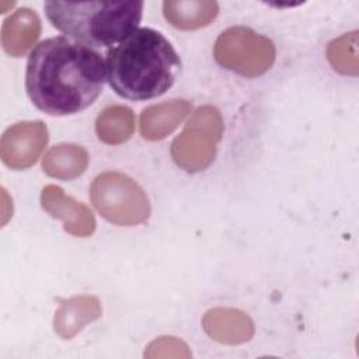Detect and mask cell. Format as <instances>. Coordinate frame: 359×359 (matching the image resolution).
Listing matches in <instances>:
<instances>
[{
	"instance_id": "cell-1",
	"label": "cell",
	"mask_w": 359,
	"mask_h": 359,
	"mask_svg": "<svg viewBox=\"0 0 359 359\" xmlns=\"http://www.w3.org/2000/svg\"><path fill=\"white\" fill-rule=\"evenodd\" d=\"M107 69L98 52L65 36L42 41L27 62L25 87L34 105L48 115H73L101 94Z\"/></svg>"
},
{
	"instance_id": "cell-4",
	"label": "cell",
	"mask_w": 359,
	"mask_h": 359,
	"mask_svg": "<svg viewBox=\"0 0 359 359\" xmlns=\"http://www.w3.org/2000/svg\"><path fill=\"white\" fill-rule=\"evenodd\" d=\"M90 195L100 215L118 226L140 224L150 215V203L144 191L122 172L100 174L91 184Z\"/></svg>"
},
{
	"instance_id": "cell-7",
	"label": "cell",
	"mask_w": 359,
	"mask_h": 359,
	"mask_svg": "<svg viewBox=\"0 0 359 359\" xmlns=\"http://www.w3.org/2000/svg\"><path fill=\"white\" fill-rule=\"evenodd\" d=\"M48 143V129L42 121L18 122L0 140V157L13 170L31 167Z\"/></svg>"
},
{
	"instance_id": "cell-12",
	"label": "cell",
	"mask_w": 359,
	"mask_h": 359,
	"mask_svg": "<svg viewBox=\"0 0 359 359\" xmlns=\"http://www.w3.org/2000/svg\"><path fill=\"white\" fill-rule=\"evenodd\" d=\"M191 104L185 100H171L147 107L140 116V133L146 140L167 137L188 115Z\"/></svg>"
},
{
	"instance_id": "cell-13",
	"label": "cell",
	"mask_w": 359,
	"mask_h": 359,
	"mask_svg": "<svg viewBox=\"0 0 359 359\" xmlns=\"http://www.w3.org/2000/svg\"><path fill=\"white\" fill-rule=\"evenodd\" d=\"M163 11L172 27L178 29H198L215 20L219 6L210 0L164 1Z\"/></svg>"
},
{
	"instance_id": "cell-8",
	"label": "cell",
	"mask_w": 359,
	"mask_h": 359,
	"mask_svg": "<svg viewBox=\"0 0 359 359\" xmlns=\"http://www.w3.org/2000/svg\"><path fill=\"white\" fill-rule=\"evenodd\" d=\"M42 208L55 219L63 222L67 233L76 237L91 236L95 230V219L91 210L81 202L65 195L56 185H46L41 192Z\"/></svg>"
},
{
	"instance_id": "cell-5",
	"label": "cell",
	"mask_w": 359,
	"mask_h": 359,
	"mask_svg": "<svg viewBox=\"0 0 359 359\" xmlns=\"http://www.w3.org/2000/svg\"><path fill=\"white\" fill-rule=\"evenodd\" d=\"M222 133L223 121L219 109L212 105L198 108L171 144L174 161L191 172L206 168L215 158Z\"/></svg>"
},
{
	"instance_id": "cell-2",
	"label": "cell",
	"mask_w": 359,
	"mask_h": 359,
	"mask_svg": "<svg viewBox=\"0 0 359 359\" xmlns=\"http://www.w3.org/2000/svg\"><path fill=\"white\" fill-rule=\"evenodd\" d=\"M105 69L118 95L146 101L163 95L174 84L181 60L158 31L139 28L108 50Z\"/></svg>"
},
{
	"instance_id": "cell-16",
	"label": "cell",
	"mask_w": 359,
	"mask_h": 359,
	"mask_svg": "<svg viewBox=\"0 0 359 359\" xmlns=\"http://www.w3.org/2000/svg\"><path fill=\"white\" fill-rule=\"evenodd\" d=\"M327 57L331 66L342 74H358V32L352 31L330 42Z\"/></svg>"
},
{
	"instance_id": "cell-6",
	"label": "cell",
	"mask_w": 359,
	"mask_h": 359,
	"mask_svg": "<svg viewBox=\"0 0 359 359\" xmlns=\"http://www.w3.org/2000/svg\"><path fill=\"white\" fill-rule=\"evenodd\" d=\"M216 62L241 76L264 74L275 60L273 42L247 27H231L222 32L215 43Z\"/></svg>"
},
{
	"instance_id": "cell-11",
	"label": "cell",
	"mask_w": 359,
	"mask_h": 359,
	"mask_svg": "<svg viewBox=\"0 0 359 359\" xmlns=\"http://www.w3.org/2000/svg\"><path fill=\"white\" fill-rule=\"evenodd\" d=\"M39 35L41 20L38 14L28 7H22L4 20L1 45L8 55L18 57L31 49Z\"/></svg>"
},
{
	"instance_id": "cell-15",
	"label": "cell",
	"mask_w": 359,
	"mask_h": 359,
	"mask_svg": "<svg viewBox=\"0 0 359 359\" xmlns=\"http://www.w3.org/2000/svg\"><path fill=\"white\" fill-rule=\"evenodd\" d=\"M95 130L98 139L107 144H121L126 142L135 130V115L125 105L105 108L97 118Z\"/></svg>"
},
{
	"instance_id": "cell-14",
	"label": "cell",
	"mask_w": 359,
	"mask_h": 359,
	"mask_svg": "<svg viewBox=\"0 0 359 359\" xmlns=\"http://www.w3.org/2000/svg\"><path fill=\"white\" fill-rule=\"evenodd\" d=\"M88 164L87 151L77 144H57L42 160L43 171L59 180H73L81 175Z\"/></svg>"
},
{
	"instance_id": "cell-9",
	"label": "cell",
	"mask_w": 359,
	"mask_h": 359,
	"mask_svg": "<svg viewBox=\"0 0 359 359\" xmlns=\"http://www.w3.org/2000/svg\"><path fill=\"white\" fill-rule=\"evenodd\" d=\"M202 325L210 338L227 345L247 342L254 335L251 318L241 310L230 307L208 310L202 318Z\"/></svg>"
},
{
	"instance_id": "cell-10",
	"label": "cell",
	"mask_w": 359,
	"mask_h": 359,
	"mask_svg": "<svg viewBox=\"0 0 359 359\" xmlns=\"http://www.w3.org/2000/svg\"><path fill=\"white\" fill-rule=\"evenodd\" d=\"M101 304L95 296L79 294L65 300L55 313V331L63 339L76 337L87 324L101 317Z\"/></svg>"
},
{
	"instance_id": "cell-3",
	"label": "cell",
	"mask_w": 359,
	"mask_h": 359,
	"mask_svg": "<svg viewBox=\"0 0 359 359\" xmlns=\"http://www.w3.org/2000/svg\"><path fill=\"white\" fill-rule=\"evenodd\" d=\"M143 1H46L55 28L90 46H112L129 36L142 20Z\"/></svg>"
},
{
	"instance_id": "cell-17",
	"label": "cell",
	"mask_w": 359,
	"mask_h": 359,
	"mask_svg": "<svg viewBox=\"0 0 359 359\" xmlns=\"http://www.w3.org/2000/svg\"><path fill=\"white\" fill-rule=\"evenodd\" d=\"M146 358H189L191 352L188 346L172 337H163L153 341L147 351L144 352Z\"/></svg>"
}]
</instances>
